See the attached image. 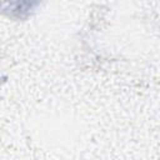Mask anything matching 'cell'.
I'll return each mask as SVG.
<instances>
[{
    "label": "cell",
    "mask_w": 160,
    "mask_h": 160,
    "mask_svg": "<svg viewBox=\"0 0 160 160\" xmlns=\"http://www.w3.org/2000/svg\"><path fill=\"white\" fill-rule=\"evenodd\" d=\"M1 1H2V0H0V2H1Z\"/></svg>",
    "instance_id": "cell-1"
}]
</instances>
